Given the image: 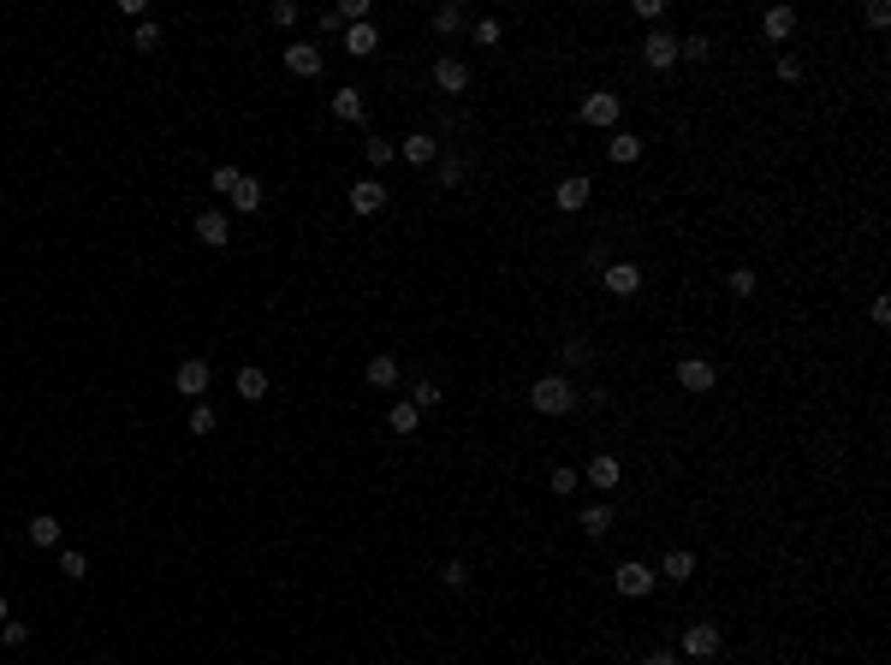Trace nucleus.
I'll list each match as a JSON object with an SVG mask.
<instances>
[{
    "label": "nucleus",
    "mask_w": 891,
    "mask_h": 665,
    "mask_svg": "<svg viewBox=\"0 0 891 665\" xmlns=\"http://www.w3.org/2000/svg\"><path fill=\"white\" fill-rule=\"evenodd\" d=\"M529 404H535L541 416H571V404H577V381H571V374H541V381L529 386Z\"/></svg>",
    "instance_id": "nucleus-1"
},
{
    "label": "nucleus",
    "mask_w": 891,
    "mask_h": 665,
    "mask_svg": "<svg viewBox=\"0 0 891 665\" xmlns=\"http://www.w3.org/2000/svg\"><path fill=\"white\" fill-rule=\"evenodd\" d=\"M654 582H660V570H648L642 559H624V565L612 570V588H618L624 600H648V595H654Z\"/></svg>",
    "instance_id": "nucleus-2"
},
{
    "label": "nucleus",
    "mask_w": 891,
    "mask_h": 665,
    "mask_svg": "<svg viewBox=\"0 0 891 665\" xmlns=\"http://www.w3.org/2000/svg\"><path fill=\"white\" fill-rule=\"evenodd\" d=\"M618 119H624V96H612V89H589L582 96V125L618 131Z\"/></svg>",
    "instance_id": "nucleus-3"
},
{
    "label": "nucleus",
    "mask_w": 891,
    "mask_h": 665,
    "mask_svg": "<svg viewBox=\"0 0 891 665\" xmlns=\"http://www.w3.org/2000/svg\"><path fill=\"white\" fill-rule=\"evenodd\" d=\"M600 285H607L612 298H636L642 291V268L636 262H607V268H600Z\"/></svg>",
    "instance_id": "nucleus-4"
},
{
    "label": "nucleus",
    "mask_w": 891,
    "mask_h": 665,
    "mask_svg": "<svg viewBox=\"0 0 891 665\" xmlns=\"http://www.w3.org/2000/svg\"><path fill=\"white\" fill-rule=\"evenodd\" d=\"M713 381H719V368H713L708 356H683L678 363V386L683 393H713Z\"/></svg>",
    "instance_id": "nucleus-5"
},
{
    "label": "nucleus",
    "mask_w": 891,
    "mask_h": 665,
    "mask_svg": "<svg viewBox=\"0 0 891 665\" xmlns=\"http://www.w3.org/2000/svg\"><path fill=\"white\" fill-rule=\"evenodd\" d=\"M642 66L672 71V66H678V36H672V30H654L648 42H642Z\"/></svg>",
    "instance_id": "nucleus-6"
},
{
    "label": "nucleus",
    "mask_w": 891,
    "mask_h": 665,
    "mask_svg": "<svg viewBox=\"0 0 891 665\" xmlns=\"http://www.w3.org/2000/svg\"><path fill=\"white\" fill-rule=\"evenodd\" d=\"M197 244H209V250H227L232 244V220L220 208H202L197 214Z\"/></svg>",
    "instance_id": "nucleus-7"
},
{
    "label": "nucleus",
    "mask_w": 891,
    "mask_h": 665,
    "mask_svg": "<svg viewBox=\"0 0 891 665\" xmlns=\"http://www.w3.org/2000/svg\"><path fill=\"white\" fill-rule=\"evenodd\" d=\"M434 89H446V96H464V89H469V66H464L458 54L434 60Z\"/></svg>",
    "instance_id": "nucleus-8"
},
{
    "label": "nucleus",
    "mask_w": 891,
    "mask_h": 665,
    "mask_svg": "<svg viewBox=\"0 0 891 665\" xmlns=\"http://www.w3.org/2000/svg\"><path fill=\"white\" fill-rule=\"evenodd\" d=\"M683 653H690V660H713V653H719V623H690V630H683Z\"/></svg>",
    "instance_id": "nucleus-9"
},
{
    "label": "nucleus",
    "mask_w": 891,
    "mask_h": 665,
    "mask_svg": "<svg viewBox=\"0 0 891 665\" xmlns=\"http://www.w3.org/2000/svg\"><path fill=\"white\" fill-rule=\"evenodd\" d=\"M172 386H179L184 398H202V393H209V363H202V356H184L179 374H172Z\"/></svg>",
    "instance_id": "nucleus-10"
},
{
    "label": "nucleus",
    "mask_w": 891,
    "mask_h": 665,
    "mask_svg": "<svg viewBox=\"0 0 891 665\" xmlns=\"http://www.w3.org/2000/svg\"><path fill=\"white\" fill-rule=\"evenodd\" d=\"M589 197H594V184L582 179V172H571V179H559V190H552V202L565 214H577V208H589Z\"/></svg>",
    "instance_id": "nucleus-11"
},
{
    "label": "nucleus",
    "mask_w": 891,
    "mask_h": 665,
    "mask_svg": "<svg viewBox=\"0 0 891 665\" xmlns=\"http://www.w3.org/2000/svg\"><path fill=\"white\" fill-rule=\"evenodd\" d=\"M285 71H292V78H315V71H321V48L315 42H292L285 48Z\"/></svg>",
    "instance_id": "nucleus-12"
},
{
    "label": "nucleus",
    "mask_w": 891,
    "mask_h": 665,
    "mask_svg": "<svg viewBox=\"0 0 891 665\" xmlns=\"http://www.w3.org/2000/svg\"><path fill=\"white\" fill-rule=\"evenodd\" d=\"M351 208L357 214H381L386 208V184L381 179H357L351 184Z\"/></svg>",
    "instance_id": "nucleus-13"
},
{
    "label": "nucleus",
    "mask_w": 891,
    "mask_h": 665,
    "mask_svg": "<svg viewBox=\"0 0 891 665\" xmlns=\"http://www.w3.org/2000/svg\"><path fill=\"white\" fill-rule=\"evenodd\" d=\"M227 202H232L238 214H255V208H262V179H250V172H238V184L227 190Z\"/></svg>",
    "instance_id": "nucleus-14"
},
{
    "label": "nucleus",
    "mask_w": 891,
    "mask_h": 665,
    "mask_svg": "<svg viewBox=\"0 0 891 665\" xmlns=\"http://www.w3.org/2000/svg\"><path fill=\"white\" fill-rule=\"evenodd\" d=\"M375 48H381V30H375V24H345V54L368 60Z\"/></svg>",
    "instance_id": "nucleus-15"
},
{
    "label": "nucleus",
    "mask_w": 891,
    "mask_h": 665,
    "mask_svg": "<svg viewBox=\"0 0 891 665\" xmlns=\"http://www.w3.org/2000/svg\"><path fill=\"white\" fill-rule=\"evenodd\" d=\"M398 155L411 161V167H428V161H434V155H440V143H434V137H428V131H411V137L398 143Z\"/></svg>",
    "instance_id": "nucleus-16"
},
{
    "label": "nucleus",
    "mask_w": 891,
    "mask_h": 665,
    "mask_svg": "<svg viewBox=\"0 0 891 665\" xmlns=\"http://www.w3.org/2000/svg\"><path fill=\"white\" fill-rule=\"evenodd\" d=\"M416 428H422V411H416L411 398H404V404H393V411H386V434H398V439H411Z\"/></svg>",
    "instance_id": "nucleus-17"
},
{
    "label": "nucleus",
    "mask_w": 891,
    "mask_h": 665,
    "mask_svg": "<svg viewBox=\"0 0 891 665\" xmlns=\"http://www.w3.org/2000/svg\"><path fill=\"white\" fill-rule=\"evenodd\" d=\"M363 381L368 386H381V393H393V386H398V356H368V368H363Z\"/></svg>",
    "instance_id": "nucleus-18"
},
{
    "label": "nucleus",
    "mask_w": 891,
    "mask_h": 665,
    "mask_svg": "<svg viewBox=\"0 0 891 665\" xmlns=\"http://www.w3.org/2000/svg\"><path fill=\"white\" fill-rule=\"evenodd\" d=\"M607 161H612V167H630V161H642V137H630V131H612V137H607Z\"/></svg>",
    "instance_id": "nucleus-19"
},
{
    "label": "nucleus",
    "mask_w": 891,
    "mask_h": 665,
    "mask_svg": "<svg viewBox=\"0 0 891 665\" xmlns=\"http://www.w3.org/2000/svg\"><path fill=\"white\" fill-rule=\"evenodd\" d=\"M761 30H766V42H791V30H796V13H791V6H766Z\"/></svg>",
    "instance_id": "nucleus-20"
},
{
    "label": "nucleus",
    "mask_w": 891,
    "mask_h": 665,
    "mask_svg": "<svg viewBox=\"0 0 891 665\" xmlns=\"http://www.w3.org/2000/svg\"><path fill=\"white\" fill-rule=\"evenodd\" d=\"M363 89H333V119H345V125H363Z\"/></svg>",
    "instance_id": "nucleus-21"
},
{
    "label": "nucleus",
    "mask_w": 891,
    "mask_h": 665,
    "mask_svg": "<svg viewBox=\"0 0 891 665\" xmlns=\"http://www.w3.org/2000/svg\"><path fill=\"white\" fill-rule=\"evenodd\" d=\"M618 476H624V469H618V457H612V452H600L589 464V482L600 487V494H618Z\"/></svg>",
    "instance_id": "nucleus-22"
},
{
    "label": "nucleus",
    "mask_w": 891,
    "mask_h": 665,
    "mask_svg": "<svg viewBox=\"0 0 891 665\" xmlns=\"http://www.w3.org/2000/svg\"><path fill=\"white\" fill-rule=\"evenodd\" d=\"M24 535H30V547H60V517H48V511L42 517H30Z\"/></svg>",
    "instance_id": "nucleus-23"
},
{
    "label": "nucleus",
    "mask_w": 891,
    "mask_h": 665,
    "mask_svg": "<svg viewBox=\"0 0 891 665\" xmlns=\"http://www.w3.org/2000/svg\"><path fill=\"white\" fill-rule=\"evenodd\" d=\"M660 570H665V582H690V577H695V552H683V547H678V552H665V565H660Z\"/></svg>",
    "instance_id": "nucleus-24"
},
{
    "label": "nucleus",
    "mask_w": 891,
    "mask_h": 665,
    "mask_svg": "<svg viewBox=\"0 0 891 665\" xmlns=\"http://www.w3.org/2000/svg\"><path fill=\"white\" fill-rule=\"evenodd\" d=\"M607 529H612V505L600 499V505H589V511H582V535H594V540H600Z\"/></svg>",
    "instance_id": "nucleus-25"
},
{
    "label": "nucleus",
    "mask_w": 891,
    "mask_h": 665,
    "mask_svg": "<svg viewBox=\"0 0 891 665\" xmlns=\"http://www.w3.org/2000/svg\"><path fill=\"white\" fill-rule=\"evenodd\" d=\"M238 398H268V374H262V368H238Z\"/></svg>",
    "instance_id": "nucleus-26"
},
{
    "label": "nucleus",
    "mask_w": 891,
    "mask_h": 665,
    "mask_svg": "<svg viewBox=\"0 0 891 665\" xmlns=\"http://www.w3.org/2000/svg\"><path fill=\"white\" fill-rule=\"evenodd\" d=\"M60 577H66V582H84L89 577V559L78 547H66V552H60Z\"/></svg>",
    "instance_id": "nucleus-27"
},
{
    "label": "nucleus",
    "mask_w": 891,
    "mask_h": 665,
    "mask_svg": "<svg viewBox=\"0 0 891 665\" xmlns=\"http://www.w3.org/2000/svg\"><path fill=\"white\" fill-rule=\"evenodd\" d=\"M725 291H731V298H755V291H761V280H755V268H737L731 280H725Z\"/></svg>",
    "instance_id": "nucleus-28"
},
{
    "label": "nucleus",
    "mask_w": 891,
    "mask_h": 665,
    "mask_svg": "<svg viewBox=\"0 0 891 665\" xmlns=\"http://www.w3.org/2000/svg\"><path fill=\"white\" fill-rule=\"evenodd\" d=\"M131 48H143V54H155V48H161V24H155V18H143V24H137Z\"/></svg>",
    "instance_id": "nucleus-29"
},
{
    "label": "nucleus",
    "mask_w": 891,
    "mask_h": 665,
    "mask_svg": "<svg viewBox=\"0 0 891 665\" xmlns=\"http://www.w3.org/2000/svg\"><path fill=\"white\" fill-rule=\"evenodd\" d=\"M452 30H464V6H440L434 13V36H452Z\"/></svg>",
    "instance_id": "nucleus-30"
},
{
    "label": "nucleus",
    "mask_w": 891,
    "mask_h": 665,
    "mask_svg": "<svg viewBox=\"0 0 891 665\" xmlns=\"http://www.w3.org/2000/svg\"><path fill=\"white\" fill-rule=\"evenodd\" d=\"M363 155H368V167H386V161L398 155V143H381V137H368V143H363Z\"/></svg>",
    "instance_id": "nucleus-31"
},
{
    "label": "nucleus",
    "mask_w": 891,
    "mask_h": 665,
    "mask_svg": "<svg viewBox=\"0 0 891 665\" xmlns=\"http://www.w3.org/2000/svg\"><path fill=\"white\" fill-rule=\"evenodd\" d=\"M678 60H713V42H708V36H683V42H678Z\"/></svg>",
    "instance_id": "nucleus-32"
},
{
    "label": "nucleus",
    "mask_w": 891,
    "mask_h": 665,
    "mask_svg": "<svg viewBox=\"0 0 891 665\" xmlns=\"http://www.w3.org/2000/svg\"><path fill=\"white\" fill-rule=\"evenodd\" d=\"M440 582H446V588H464V582H469V565H464V559H446V565H440Z\"/></svg>",
    "instance_id": "nucleus-33"
},
{
    "label": "nucleus",
    "mask_w": 891,
    "mask_h": 665,
    "mask_svg": "<svg viewBox=\"0 0 891 665\" xmlns=\"http://www.w3.org/2000/svg\"><path fill=\"white\" fill-rule=\"evenodd\" d=\"M268 18H274L280 30H292V24H297L303 13H297V0H274V6H268Z\"/></svg>",
    "instance_id": "nucleus-34"
},
{
    "label": "nucleus",
    "mask_w": 891,
    "mask_h": 665,
    "mask_svg": "<svg viewBox=\"0 0 891 665\" xmlns=\"http://www.w3.org/2000/svg\"><path fill=\"white\" fill-rule=\"evenodd\" d=\"M411 404H416V411H434V404H440V386L434 381H416L411 386Z\"/></svg>",
    "instance_id": "nucleus-35"
},
{
    "label": "nucleus",
    "mask_w": 891,
    "mask_h": 665,
    "mask_svg": "<svg viewBox=\"0 0 891 665\" xmlns=\"http://www.w3.org/2000/svg\"><path fill=\"white\" fill-rule=\"evenodd\" d=\"M0 642H6V648H24V642H30V623L6 618V623H0Z\"/></svg>",
    "instance_id": "nucleus-36"
},
{
    "label": "nucleus",
    "mask_w": 891,
    "mask_h": 665,
    "mask_svg": "<svg viewBox=\"0 0 891 665\" xmlns=\"http://www.w3.org/2000/svg\"><path fill=\"white\" fill-rule=\"evenodd\" d=\"M577 482H582L577 469H552V476H547V487H552V494H577Z\"/></svg>",
    "instance_id": "nucleus-37"
},
{
    "label": "nucleus",
    "mask_w": 891,
    "mask_h": 665,
    "mask_svg": "<svg viewBox=\"0 0 891 665\" xmlns=\"http://www.w3.org/2000/svg\"><path fill=\"white\" fill-rule=\"evenodd\" d=\"M778 78H784V84H803V60H796V54H778Z\"/></svg>",
    "instance_id": "nucleus-38"
},
{
    "label": "nucleus",
    "mask_w": 891,
    "mask_h": 665,
    "mask_svg": "<svg viewBox=\"0 0 891 665\" xmlns=\"http://www.w3.org/2000/svg\"><path fill=\"white\" fill-rule=\"evenodd\" d=\"M190 434H214V411H209V404H197V411H190Z\"/></svg>",
    "instance_id": "nucleus-39"
},
{
    "label": "nucleus",
    "mask_w": 891,
    "mask_h": 665,
    "mask_svg": "<svg viewBox=\"0 0 891 665\" xmlns=\"http://www.w3.org/2000/svg\"><path fill=\"white\" fill-rule=\"evenodd\" d=\"M458 179H464V161H440V184H446V190H458Z\"/></svg>",
    "instance_id": "nucleus-40"
},
{
    "label": "nucleus",
    "mask_w": 891,
    "mask_h": 665,
    "mask_svg": "<svg viewBox=\"0 0 891 665\" xmlns=\"http://www.w3.org/2000/svg\"><path fill=\"white\" fill-rule=\"evenodd\" d=\"M868 24H874V30L891 24V6H886V0H868Z\"/></svg>",
    "instance_id": "nucleus-41"
},
{
    "label": "nucleus",
    "mask_w": 891,
    "mask_h": 665,
    "mask_svg": "<svg viewBox=\"0 0 891 665\" xmlns=\"http://www.w3.org/2000/svg\"><path fill=\"white\" fill-rule=\"evenodd\" d=\"M559 356H565V363L577 368V363H589V345H582V339H571V345H559Z\"/></svg>",
    "instance_id": "nucleus-42"
},
{
    "label": "nucleus",
    "mask_w": 891,
    "mask_h": 665,
    "mask_svg": "<svg viewBox=\"0 0 891 665\" xmlns=\"http://www.w3.org/2000/svg\"><path fill=\"white\" fill-rule=\"evenodd\" d=\"M476 42H481V48L499 42V24H494V18H481V24H476Z\"/></svg>",
    "instance_id": "nucleus-43"
},
{
    "label": "nucleus",
    "mask_w": 891,
    "mask_h": 665,
    "mask_svg": "<svg viewBox=\"0 0 891 665\" xmlns=\"http://www.w3.org/2000/svg\"><path fill=\"white\" fill-rule=\"evenodd\" d=\"M636 13L648 18V24H660V18H665V0H636Z\"/></svg>",
    "instance_id": "nucleus-44"
},
{
    "label": "nucleus",
    "mask_w": 891,
    "mask_h": 665,
    "mask_svg": "<svg viewBox=\"0 0 891 665\" xmlns=\"http://www.w3.org/2000/svg\"><path fill=\"white\" fill-rule=\"evenodd\" d=\"M868 315H874V327H891V303L886 298H874V309H868Z\"/></svg>",
    "instance_id": "nucleus-45"
},
{
    "label": "nucleus",
    "mask_w": 891,
    "mask_h": 665,
    "mask_svg": "<svg viewBox=\"0 0 891 665\" xmlns=\"http://www.w3.org/2000/svg\"><path fill=\"white\" fill-rule=\"evenodd\" d=\"M642 665H683V660H672V653H648Z\"/></svg>",
    "instance_id": "nucleus-46"
},
{
    "label": "nucleus",
    "mask_w": 891,
    "mask_h": 665,
    "mask_svg": "<svg viewBox=\"0 0 891 665\" xmlns=\"http://www.w3.org/2000/svg\"><path fill=\"white\" fill-rule=\"evenodd\" d=\"M6 618H13V612H6V595H0V623H6Z\"/></svg>",
    "instance_id": "nucleus-47"
}]
</instances>
